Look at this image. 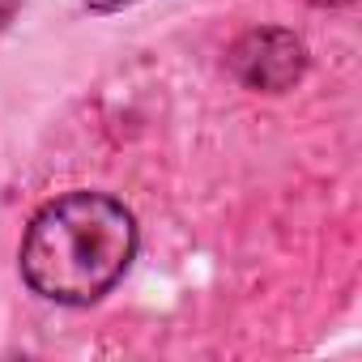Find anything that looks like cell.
Masks as SVG:
<instances>
[{
    "mask_svg": "<svg viewBox=\"0 0 362 362\" xmlns=\"http://www.w3.org/2000/svg\"><path fill=\"white\" fill-rule=\"evenodd\" d=\"M136 256V218L107 192L47 201L22 235V281L60 307H90L115 290Z\"/></svg>",
    "mask_w": 362,
    "mask_h": 362,
    "instance_id": "6da1fadb",
    "label": "cell"
},
{
    "mask_svg": "<svg viewBox=\"0 0 362 362\" xmlns=\"http://www.w3.org/2000/svg\"><path fill=\"white\" fill-rule=\"evenodd\" d=\"M226 69L239 86L260 94H281L307 73V47L294 30L281 26H256L239 35L226 52Z\"/></svg>",
    "mask_w": 362,
    "mask_h": 362,
    "instance_id": "7a4b0ae2",
    "label": "cell"
},
{
    "mask_svg": "<svg viewBox=\"0 0 362 362\" xmlns=\"http://www.w3.org/2000/svg\"><path fill=\"white\" fill-rule=\"evenodd\" d=\"M124 5H132V0H86V9H94V13H115Z\"/></svg>",
    "mask_w": 362,
    "mask_h": 362,
    "instance_id": "3957f363",
    "label": "cell"
},
{
    "mask_svg": "<svg viewBox=\"0 0 362 362\" xmlns=\"http://www.w3.org/2000/svg\"><path fill=\"white\" fill-rule=\"evenodd\" d=\"M311 5H320V9H341V5H354V0H311Z\"/></svg>",
    "mask_w": 362,
    "mask_h": 362,
    "instance_id": "277c9868",
    "label": "cell"
}]
</instances>
